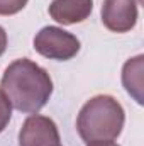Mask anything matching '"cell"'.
I'll return each instance as SVG.
<instances>
[{
  "mask_svg": "<svg viewBox=\"0 0 144 146\" xmlns=\"http://www.w3.org/2000/svg\"><path fill=\"white\" fill-rule=\"evenodd\" d=\"M0 87L10 106L24 114H37L53 94L49 73L29 58L12 61L3 72Z\"/></svg>",
  "mask_w": 144,
  "mask_h": 146,
  "instance_id": "1",
  "label": "cell"
},
{
  "mask_svg": "<svg viewBox=\"0 0 144 146\" xmlns=\"http://www.w3.org/2000/svg\"><path fill=\"white\" fill-rule=\"evenodd\" d=\"M126 122L124 107L112 95H95L80 109L76 129L88 145L95 141H114L120 136Z\"/></svg>",
  "mask_w": 144,
  "mask_h": 146,
  "instance_id": "2",
  "label": "cell"
},
{
  "mask_svg": "<svg viewBox=\"0 0 144 146\" xmlns=\"http://www.w3.org/2000/svg\"><path fill=\"white\" fill-rule=\"evenodd\" d=\"M34 49L41 56L58 61H68L80 51L78 37L63 27L46 26L34 37Z\"/></svg>",
  "mask_w": 144,
  "mask_h": 146,
  "instance_id": "3",
  "label": "cell"
},
{
  "mask_svg": "<svg viewBox=\"0 0 144 146\" xmlns=\"http://www.w3.org/2000/svg\"><path fill=\"white\" fill-rule=\"evenodd\" d=\"M59 131L56 122L51 117L32 114L29 115L20 131H19V146H58Z\"/></svg>",
  "mask_w": 144,
  "mask_h": 146,
  "instance_id": "4",
  "label": "cell"
},
{
  "mask_svg": "<svg viewBox=\"0 0 144 146\" xmlns=\"http://www.w3.org/2000/svg\"><path fill=\"white\" fill-rule=\"evenodd\" d=\"M102 22L112 33H117V34L129 33L137 24V2L136 0H104Z\"/></svg>",
  "mask_w": 144,
  "mask_h": 146,
  "instance_id": "5",
  "label": "cell"
},
{
  "mask_svg": "<svg viewBox=\"0 0 144 146\" xmlns=\"http://www.w3.org/2000/svg\"><path fill=\"white\" fill-rule=\"evenodd\" d=\"M92 10L93 0H53L49 3V15L63 26H73L87 21Z\"/></svg>",
  "mask_w": 144,
  "mask_h": 146,
  "instance_id": "6",
  "label": "cell"
},
{
  "mask_svg": "<svg viewBox=\"0 0 144 146\" xmlns=\"http://www.w3.org/2000/svg\"><path fill=\"white\" fill-rule=\"evenodd\" d=\"M144 56L137 54L136 58H131L124 63L122 68V85L127 90V94L143 106V78H144Z\"/></svg>",
  "mask_w": 144,
  "mask_h": 146,
  "instance_id": "7",
  "label": "cell"
},
{
  "mask_svg": "<svg viewBox=\"0 0 144 146\" xmlns=\"http://www.w3.org/2000/svg\"><path fill=\"white\" fill-rule=\"evenodd\" d=\"M10 117H12V106L5 97V94L0 90V133H3L5 127L9 126Z\"/></svg>",
  "mask_w": 144,
  "mask_h": 146,
  "instance_id": "8",
  "label": "cell"
},
{
  "mask_svg": "<svg viewBox=\"0 0 144 146\" xmlns=\"http://www.w3.org/2000/svg\"><path fill=\"white\" fill-rule=\"evenodd\" d=\"M29 0H0V15H14L19 14Z\"/></svg>",
  "mask_w": 144,
  "mask_h": 146,
  "instance_id": "9",
  "label": "cell"
},
{
  "mask_svg": "<svg viewBox=\"0 0 144 146\" xmlns=\"http://www.w3.org/2000/svg\"><path fill=\"white\" fill-rule=\"evenodd\" d=\"M7 42H9V39H7V33H5V29L0 26V56L5 53V49H7Z\"/></svg>",
  "mask_w": 144,
  "mask_h": 146,
  "instance_id": "10",
  "label": "cell"
},
{
  "mask_svg": "<svg viewBox=\"0 0 144 146\" xmlns=\"http://www.w3.org/2000/svg\"><path fill=\"white\" fill-rule=\"evenodd\" d=\"M87 146H120L114 141H95V143H88Z\"/></svg>",
  "mask_w": 144,
  "mask_h": 146,
  "instance_id": "11",
  "label": "cell"
},
{
  "mask_svg": "<svg viewBox=\"0 0 144 146\" xmlns=\"http://www.w3.org/2000/svg\"><path fill=\"white\" fill-rule=\"evenodd\" d=\"M58 146H59V145H58Z\"/></svg>",
  "mask_w": 144,
  "mask_h": 146,
  "instance_id": "12",
  "label": "cell"
}]
</instances>
